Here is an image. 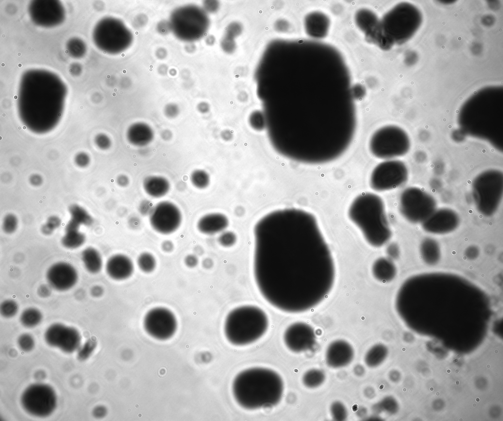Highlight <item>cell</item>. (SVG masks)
<instances>
[{
  "label": "cell",
  "mask_w": 503,
  "mask_h": 421,
  "mask_svg": "<svg viewBox=\"0 0 503 421\" xmlns=\"http://www.w3.org/2000/svg\"><path fill=\"white\" fill-rule=\"evenodd\" d=\"M253 273L261 296L281 311L301 313L322 302L335 265L315 216L292 208L261 218L254 229Z\"/></svg>",
  "instance_id": "cell-1"
},
{
  "label": "cell",
  "mask_w": 503,
  "mask_h": 421,
  "mask_svg": "<svg viewBox=\"0 0 503 421\" xmlns=\"http://www.w3.org/2000/svg\"><path fill=\"white\" fill-rule=\"evenodd\" d=\"M232 393L237 403L247 410L274 406L283 392L281 377L273 370L253 367L238 373L232 383Z\"/></svg>",
  "instance_id": "cell-2"
},
{
  "label": "cell",
  "mask_w": 503,
  "mask_h": 421,
  "mask_svg": "<svg viewBox=\"0 0 503 421\" xmlns=\"http://www.w3.org/2000/svg\"><path fill=\"white\" fill-rule=\"evenodd\" d=\"M348 216L374 247L383 246L391 237L384 202L376 194L365 192L357 196L349 207Z\"/></svg>",
  "instance_id": "cell-3"
},
{
  "label": "cell",
  "mask_w": 503,
  "mask_h": 421,
  "mask_svg": "<svg viewBox=\"0 0 503 421\" xmlns=\"http://www.w3.org/2000/svg\"><path fill=\"white\" fill-rule=\"evenodd\" d=\"M269 325L266 313L252 305L241 306L231 310L224 323L227 340L236 346L251 344L261 337Z\"/></svg>",
  "instance_id": "cell-4"
},
{
  "label": "cell",
  "mask_w": 503,
  "mask_h": 421,
  "mask_svg": "<svg viewBox=\"0 0 503 421\" xmlns=\"http://www.w3.org/2000/svg\"><path fill=\"white\" fill-rule=\"evenodd\" d=\"M472 194L477 210L486 217L493 215L503 198V172L491 169L479 174L473 181Z\"/></svg>",
  "instance_id": "cell-5"
},
{
  "label": "cell",
  "mask_w": 503,
  "mask_h": 421,
  "mask_svg": "<svg viewBox=\"0 0 503 421\" xmlns=\"http://www.w3.org/2000/svg\"><path fill=\"white\" fill-rule=\"evenodd\" d=\"M410 141L406 132L394 125L378 129L371 136L369 148L371 154L381 159L390 160L405 155L409 150Z\"/></svg>",
  "instance_id": "cell-6"
},
{
  "label": "cell",
  "mask_w": 503,
  "mask_h": 421,
  "mask_svg": "<svg viewBox=\"0 0 503 421\" xmlns=\"http://www.w3.org/2000/svg\"><path fill=\"white\" fill-rule=\"evenodd\" d=\"M399 208L402 216L413 224H421L437 208L435 198L423 189L410 187L399 197Z\"/></svg>",
  "instance_id": "cell-7"
},
{
  "label": "cell",
  "mask_w": 503,
  "mask_h": 421,
  "mask_svg": "<svg viewBox=\"0 0 503 421\" xmlns=\"http://www.w3.org/2000/svg\"><path fill=\"white\" fill-rule=\"evenodd\" d=\"M24 410L30 415L44 418L51 415L57 405V397L54 389L43 383L28 386L21 396Z\"/></svg>",
  "instance_id": "cell-8"
},
{
  "label": "cell",
  "mask_w": 503,
  "mask_h": 421,
  "mask_svg": "<svg viewBox=\"0 0 503 421\" xmlns=\"http://www.w3.org/2000/svg\"><path fill=\"white\" fill-rule=\"evenodd\" d=\"M408 170L401 161L388 160L377 165L372 170L369 185L373 190L384 192L397 188L407 180Z\"/></svg>",
  "instance_id": "cell-9"
},
{
  "label": "cell",
  "mask_w": 503,
  "mask_h": 421,
  "mask_svg": "<svg viewBox=\"0 0 503 421\" xmlns=\"http://www.w3.org/2000/svg\"><path fill=\"white\" fill-rule=\"evenodd\" d=\"M145 331L152 337L159 340H166L175 334L177 322L174 314L164 307L151 309L143 319Z\"/></svg>",
  "instance_id": "cell-10"
},
{
  "label": "cell",
  "mask_w": 503,
  "mask_h": 421,
  "mask_svg": "<svg viewBox=\"0 0 503 421\" xmlns=\"http://www.w3.org/2000/svg\"><path fill=\"white\" fill-rule=\"evenodd\" d=\"M149 220L152 228L162 234L173 233L180 226L182 213L174 203L169 201H162L153 206L149 214Z\"/></svg>",
  "instance_id": "cell-11"
},
{
  "label": "cell",
  "mask_w": 503,
  "mask_h": 421,
  "mask_svg": "<svg viewBox=\"0 0 503 421\" xmlns=\"http://www.w3.org/2000/svg\"><path fill=\"white\" fill-rule=\"evenodd\" d=\"M47 344L66 353L77 351L81 345L82 337L76 328L56 323L49 326L44 333Z\"/></svg>",
  "instance_id": "cell-12"
},
{
  "label": "cell",
  "mask_w": 503,
  "mask_h": 421,
  "mask_svg": "<svg viewBox=\"0 0 503 421\" xmlns=\"http://www.w3.org/2000/svg\"><path fill=\"white\" fill-rule=\"evenodd\" d=\"M283 341L288 349L301 353L311 349L316 343V335L309 324L297 322L290 325L283 334Z\"/></svg>",
  "instance_id": "cell-13"
},
{
  "label": "cell",
  "mask_w": 503,
  "mask_h": 421,
  "mask_svg": "<svg viewBox=\"0 0 503 421\" xmlns=\"http://www.w3.org/2000/svg\"><path fill=\"white\" fill-rule=\"evenodd\" d=\"M459 224V216L454 210L443 207L436 208L421 224L428 233L445 234L455 230Z\"/></svg>",
  "instance_id": "cell-14"
},
{
  "label": "cell",
  "mask_w": 503,
  "mask_h": 421,
  "mask_svg": "<svg viewBox=\"0 0 503 421\" xmlns=\"http://www.w3.org/2000/svg\"><path fill=\"white\" fill-rule=\"evenodd\" d=\"M46 278L53 289L64 291L72 288L77 283L78 275L77 270L69 263L59 262L52 265L47 270Z\"/></svg>",
  "instance_id": "cell-15"
},
{
  "label": "cell",
  "mask_w": 503,
  "mask_h": 421,
  "mask_svg": "<svg viewBox=\"0 0 503 421\" xmlns=\"http://www.w3.org/2000/svg\"><path fill=\"white\" fill-rule=\"evenodd\" d=\"M354 351L347 341L338 339L331 342L325 353V360L328 366L334 368L344 367L353 360Z\"/></svg>",
  "instance_id": "cell-16"
},
{
  "label": "cell",
  "mask_w": 503,
  "mask_h": 421,
  "mask_svg": "<svg viewBox=\"0 0 503 421\" xmlns=\"http://www.w3.org/2000/svg\"><path fill=\"white\" fill-rule=\"evenodd\" d=\"M132 260L128 256L118 253L111 256L106 264V271L112 279L121 281L129 278L134 272Z\"/></svg>",
  "instance_id": "cell-17"
},
{
  "label": "cell",
  "mask_w": 503,
  "mask_h": 421,
  "mask_svg": "<svg viewBox=\"0 0 503 421\" xmlns=\"http://www.w3.org/2000/svg\"><path fill=\"white\" fill-rule=\"evenodd\" d=\"M152 128L144 122H136L127 129L126 137L128 141L136 146H144L150 143L154 138Z\"/></svg>",
  "instance_id": "cell-18"
},
{
  "label": "cell",
  "mask_w": 503,
  "mask_h": 421,
  "mask_svg": "<svg viewBox=\"0 0 503 421\" xmlns=\"http://www.w3.org/2000/svg\"><path fill=\"white\" fill-rule=\"evenodd\" d=\"M227 224V219L224 215L209 214L199 219L197 223V228L202 233L213 234L224 230Z\"/></svg>",
  "instance_id": "cell-19"
},
{
  "label": "cell",
  "mask_w": 503,
  "mask_h": 421,
  "mask_svg": "<svg viewBox=\"0 0 503 421\" xmlns=\"http://www.w3.org/2000/svg\"><path fill=\"white\" fill-rule=\"evenodd\" d=\"M142 186L145 192L153 198L165 196L168 193L170 188L168 180L159 175L147 176L143 181Z\"/></svg>",
  "instance_id": "cell-20"
},
{
  "label": "cell",
  "mask_w": 503,
  "mask_h": 421,
  "mask_svg": "<svg viewBox=\"0 0 503 421\" xmlns=\"http://www.w3.org/2000/svg\"><path fill=\"white\" fill-rule=\"evenodd\" d=\"M372 272L377 280L382 282H387L394 278L396 274V268L391 259L382 257L377 258L373 262Z\"/></svg>",
  "instance_id": "cell-21"
},
{
  "label": "cell",
  "mask_w": 503,
  "mask_h": 421,
  "mask_svg": "<svg viewBox=\"0 0 503 421\" xmlns=\"http://www.w3.org/2000/svg\"><path fill=\"white\" fill-rule=\"evenodd\" d=\"M419 252L422 260L428 265L437 264L441 259L440 245L431 237H426L422 240L419 246Z\"/></svg>",
  "instance_id": "cell-22"
},
{
  "label": "cell",
  "mask_w": 503,
  "mask_h": 421,
  "mask_svg": "<svg viewBox=\"0 0 503 421\" xmlns=\"http://www.w3.org/2000/svg\"><path fill=\"white\" fill-rule=\"evenodd\" d=\"M80 225L70 220L67 223L65 234L61 239V243L66 248L75 249L82 246L85 241V236L80 231Z\"/></svg>",
  "instance_id": "cell-23"
},
{
  "label": "cell",
  "mask_w": 503,
  "mask_h": 421,
  "mask_svg": "<svg viewBox=\"0 0 503 421\" xmlns=\"http://www.w3.org/2000/svg\"><path fill=\"white\" fill-rule=\"evenodd\" d=\"M81 258L86 270L91 274H97L102 269L103 260L101 254L95 248L87 247L81 253Z\"/></svg>",
  "instance_id": "cell-24"
},
{
  "label": "cell",
  "mask_w": 503,
  "mask_h": 421,
  "mask_svg": "<svg viewBox=\"0 0 503 421\" xmlns=\"http://www.w3.org/2000/svg\"><path fill=\"white\" fill-rule=\"evenodd\" d=\"M387 354L388 349L384 345L375 344L366 353L364 358V362L369 367H377L383 362Z\"/></svg>",
  "instance_id": "cell-25"
},
{
  "label": "cell",
  "mask_w": 503,
  "mask_h": 421,
  "mask_svg": "<svg viewBox=\"0 0 503 421\" xmlns=\"http://www.w3.org/2000/svg\"><path fill=\"white\" fill-rule=\"evenodd\" d=\"M43 315L41 312L36 308H28L24 310L20 316V321L25 327L32 328L38 326L41 322Z\"/></svg>",
  "instance_id": "cell-26"
},
{
  "label": "cell",
  "mask_w": 503,
  "mask_h": 421,
  "mask_svg": "<svg viewBox=\"0 0 503 421\" xmlns=\"http://www.w3.org/2000/svg\"><path fill=\"white\" fill-rule=\"evenodd\" d=\"M325 380L323 371L318 368H312L306 371L303 376V384L308 388H316L321 385Z\"/></svg>",
  "instance_id": "cell-27"
},
{
  "label": "cell",
  "mask_w": 503,
  "mask_h": 421,
  "mask_svg": "<svg viewBox=\"0 0 503 421\" xmlns=\"http://www.w3.org/2000/svg\"><path fill=\"white\" fill-rule=\"evenodd\" d=\"M314 19H312L311 16L308 17L306 21V27L307 30L310 34H325V30L328 27V21L323 15H312ZM316 35V36H317Z\"/></svg>",
  "instance_id": "cell-28"
},
{
  "label": "cell",
  "mask_w": 503,
  "mask_h": 421,
  "mask_svg": "<svg viewBox=\"0 0 503 421\" xmlns=\"http://www.w3.org/2000/svg\"><path fill=\"white\" fill-rule=\"evenodd\" d=\"M71 219L80 225H90L93 223V218L83 207L78 204H72L69 208Z\"/></svg>",
  "instance_id": "cell-29"
},
{
  "label": "cell",
  "mask_w": 503,
  "mask_h": 421,
  "mask_svg": "<svg viewBox=\"0 0 503 421\" xmlns=\"http://www.w3.org/2000/svg\"><path fill=\"white\" fill-rule=\"evenodd\" d=\"M137 262L140 270L146 273L153 271L156 266L155 257L148 252L141 253L138 256Z\"/></svg>",
  "instance_id": "cell-30"
},
{
  "label": "cell",
  "mask_w": 503,
  "mask_h": 421,
  "mask_svg": "<svg viewBox=\"0 0 503 421\" xmlns=\"http://www.w3.org/2000/svg\"><path fill=\"white\" fill-rule=\"evenodd\" d=\"M192 184L195 187L203 189L207 186L209 178L207 173L204 170L196 169L193 171L190 176Z\"/></svg>",
  "instance_id": "cell-31"
},
{
  "label": "cell",
  "mask_w": 503,
  "mask_h": 421,
  "mask_svg": "<svg viewBox=\"0 0 503 421\" xmlns=\"http://www.w3.org/2000/svg\"><path fill=\"white\" fill-rule=\"evenodd\" d=\"M19 306L16 301L7 299L3 301L0 306L1 315L7 318L14 317L18 313Z\"/></svg>",
  "instance_id": "cell-32"
},
{
  "label": "cell",
  "mask_w": 503,
  "mask_h": 421,
  "mask_svg": "<svg viewBox=\"0 0 503 421\" xmlns=\"http://www.w3.org/2000/svg\"><path fill=\"white\" fill-rule=\"evenodd\" d=\"M332 417L335 421H344L348 416L347 410L345 405L339 401H335L330 406Z\"/></svg>",
  "instance_id": "cell-33"
},
{
  "label": "cell",
  "mask_w": 503,
  "mask_h": 421,
  "mask_svg": "<svg viewBox=\"0 0 503 421\" xmlns=\"http://www.w3.org/2000/svg\"><path fill=\"white\" fill-rule=\"evenodd\" d=\"M96 346V341L94 338L87 340L78 351V357L80 360H85L89 358Z\"/></svg>",
  "instance_id": "cell-34"
},
{
  "label": "cell",
  "mask_w": 503,
  "mask_h": 421,
  "mask_svg": "<svg viewBox=\"0 0 503 421\" xmlns=\"http://www.w3.org/2000/svg\"><path fill=\"white\" fill-rule=\"evenodd\" d=\"M17 344L19 348L24 352L31 351L35 346V340L29 334L24 333L21 335L18 339Z\"/></svg>",
  "instance_id": "cell-35"
},
{
  "label": "cell",
  "mask_w": 503,
  "mask_h": 421,
  "mask_svg": "<svg viewBox=\"0 0 503 421\" xmlns=\"http://www.w3.org/2000/svg\"><path fill=\"white\" fill-rule=\"evenodd\" d=\"M18 224V221L17 217L13 214H8L5 216L3 219V230L7 234L13 233L16 230Z\"/></svg>",
  "instance_id": "cell-36"
},
{
  "label": "cell",
  "mask_w": 503,
  "mask_h": 421,
  "mask_svg": "<svg viewBox=\"0 0 503 421\" xmlns=\"http://www.w3.org/2000/svg\"><path fill=\"white\" fill-rule=\"evenodd\" d=\"M236 241V236L231 232H225L219 237V242L221 245L225 247H229L234 244Z\"/></svg>",
  "instance_id": "cell-37"
},
{
  "label": "cell",
  "mask_w": 503,
  "mask_h": 421,
  "mask_svg": "<svg viewBox=\"0 0 503 421\" xmlns=\"http://www.w3.org/2000/svg\"><path fill=\"white\" fill-rule=\"evenodd\" d=\"M386 252L389 258L391 259H396L399 255V249L395 243L390 244L387 248Z\"/></svg>",
  "instance_id": "cell-38"
},
{
  "label": "cell",
  "mask_w": 503,
  "mask_h": 421,
  "mask_svg": "<svg viewBox=\"0 0 503 421\" xmlns=\"http://www.w3.org/2000/svg\"><path fill=\"white\" fill-rule=\"evenodd\" d=\"M479 254L478 248L475 246H471L468 247L465 252V254L466 257L470 260H473L478 257Z\"/></svg>",
  "instance_id": "cell-39"
},
{
  "label": "cell",
  "mask_w": 503,
  "mask_h": 421,
  "mask_svg": "<svg viewBox=\"0 0 503 421\" xmlns=\"http://www.w3.org/2000/svg\"><path fill=\"white\" fill-rule=\"evenodd\" d=\"M61 224V221L60 219L55 216H52L50 217L46 224L50 227L53 230L59 227Z\"/></svg>",
  "instance_id": "cell-40"
},
{
  "label": "cell",
  "mask_w": 503,
  "mask_h": 421,
  "mask_svg": "<svg viewBox=\"0 0 503 421\" xmlns=\"http://www.w3.org/2000/svg\"><path fill=\"white\" fill-rule=\"evenodd\" d=\"M178 112L179 111L177 107L172 105L168 106L165 111L166 116L169 118L175 117L178 115Z\"/></svg>",
  "instance_id": "cell-41"
},
{
  "label": "cell",
  "mask_w": 503,
  "mask_h": 421,
  "mask_svg": "<svg viewBox=\"0 0 503 421\" xmlns=\"http://www.w3.org/2000/svg\"><path fill=\"white\" fill-rule=\"evenodd\" d=\"M98 143L101 148L106 149L108 148L111 144V140L109 137L105 135H101L98 137Z\"/></svg>",
  "instance_id": "cell-42"
},
{
  "label": "cell",
  "mask_w": 503,
  "mask_h": 421,
  "mask_svg": "<svg viewBox=\"0 0 503 421\" xmlns=\"http://www.w3.org/2000/svg\"><path fill=\"white\" fill-rule=\"evenodd\" d=\"M184 262L188 267L192 268L195 267L197 265L198 260L195 255L189 254L185 257Z\"/></svg>",
  "instance_id": "cell-43"
},
{
  "label": "cell",
  "mask_w": 503,
  "mask_h": 421,
  "mask_svg": "<svg viewBox=\"0 0 503 421\" xmlns=\"http://www.w3.org/2000/svg\"><path fill=\"white\" fill-rule=\"evenodd\" d=\"M116 182L119 186L125 187L129 184V179L127 175L120 174L117 177Z\"/></svg>",
  "instance_id": "cell-44"
},
{
  "label": "cell",
  "mask_w": 503,
  "mask_h": 421,
  "mask_svg": "<svg viewBox=\"0 0 503 421\" xmlns=\"http://www.w3.org/2000/svg\"><path fill=\"white\" fill-rule=\"evenodd\" d=\"M93 414L96 418H102L105 415L106 410L102 406H98L94 409Z\"/></svg>",
  "instance_id": "cell-45"
},
{
  "label": "cell",
  "mask_w": 503,
  "mask_h": 421,
  "mask_svg": "<svg viewBox=\"0 0 503 421\" xmlns=\"http://www.w3.org/2000/svg\"><path fill=\"white\" fill-rule=\"evenodd\" d=\"M76 163L80 166H85L88 164V158L86 155H79L77 157Z\"/></svg>",
  "instance_id": "cell-46"
},
{
  "label": "cell",
  "mask_w": 503,
  "mask_h": 421,
  "mask_svg": "<svg viewBox=\"0 0 503 421\" xmlns=\"http://www.w3.org/2000/svg\"><path fill=\"white\" fill-rule=\"evenodd\" d=\"M163 250L166 252H171L173 248V245L170 241H165L162 244Z\"/></svg>",
  "instance_id": "cell-47"
},
{
  "label": "cell",
  "mask_w": 503,
  "mask_h": 421,
  "mask_svg": "<svg viewBox=\"0 0 503 421\" xmlns=\"http://www.w3.org/2000/svg\"><path fill=\"white\" fill-rule=\"evenodd\" d=\"M172 134L171 132L169 130H164L161 134V136L162 139L165 140H170L172 138Z\"/></svg>",
  "instance_id": "cell-48"
},
{
  "label": "cell",
  "mask_w": 503,
  "mask_h": 421,
  "mask_svg": "<svg viewBox=\"0 0 503 421\" xmlns=\"http://www.w3.org/2000/svg\"><path fill=\"white\" fill-rule=\"evenodd\" d=\"M92 294L95 296H98L102 293V289L99 286L94 287L91 290Z\"/></svg>",
  "instance_id": "cell-49"
},
{
  "label": "cell",
  "mask_w": 503,
  "mask_h": 421,
  "mask_svg": "<svg viewBox=\"0 0 503 421\" xmlns=\"http://www.w3.org/2000/svg\"><path fill=\"white\" fill-rule=\"evenodd\" d=\"M31 182L34 185L39 184L40 183L41 179L39 176H34L31 178Z\"/></svg>",
  "instance_id": "cell-50"
}]
</instances>
